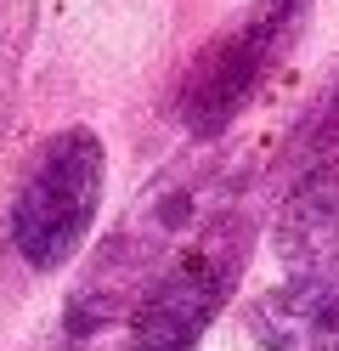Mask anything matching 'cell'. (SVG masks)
<instances>
[{"label":"cell","mask_w":339,"mask_h":351,"mask_svg":"<svg viewBox=\"0 0 339 351\" xmlns=\"http://www.w3.org/2000/svg\"><path fill=\"white\" fill-rule=\"evenodd\" d=\"M29 40H34V0H0V130H6L12 102H17Z\"/></svg>","instance_id":"7"},{"label":"cell","mask_w":339,"mask_h":351,"mask_svg":"<svg viewBox=\"0 0 339 351\" xmlns=\"http://www.w3.org/2000/svg\"><path fill=\"white\" fill-rule=\"evenodd\" d=\"M266 12H271V17H283V23L294 29V23H300V12H305V0H266Z\"/></svg>","instance_id":"8"},{"label":"cell","mask_w":339,"mask_h":351,"mask_svg":"<svg viewBox=\"0 0 339 351\" xmlns=\"http://www.w3.org/2000/svg\"><path fill=\"white\" fill-rule=\"evenodd\" d=\"M243 250H249V227L238 210H226L210 232L192 238L147 283L119 351H192L203 340V328L221 317V306L232 300L238 278H243Z\"/></svg>","instance_id":"3"},{"label":"cell","mask_w":339,"mask_h":351,"mask_svg":"<svg viewBox=\"0 0 339 351\" xmlns=\"http://www.w3.org/2000/svg\"><path fill=\"white\" fill-rule=\"evenodd\" d=\"M271 250L288 278H339V153L300 176V187L283 199Z\"/></svg>","instance_id":"5"},{"label":"cell","mask_w":339,"mask_h":351,"mask_svg":"<svg viewBox=\"0 0 339 351\" xmlns=\"http://www.w3.org/2000/svg\"><path fill=\"white\" fill-rule=\"evenodd\" d=\"M260 351H339V278H283L249 306Z\"/></svg>","instance_id":"6"},{"label":"cell","mask_w":339,"mask_h":351,"mask_svg":"<svg viewBox=\"0 0 339 351\" xmlns=\"http://www.w3.org/2000/svg\"><path fill=\"white\" fill-rule=\"evenodd\" d=\"M238 176L221 159H181L170 165L158 182L136 199V210L125 215V227L97 250V261L85 267V278L68 295L62 312V335L68 340H90L113 328L119 317L136 312V300L147 295V283L170 267V261L203 238L226 210H232Z\"/></svg>","instance_id":"1"},{"label":"cell","mask_w":339,"mask_h":351,"mask_svg":"<svg viewBox=\"0 0 339 351\" xmlns=\"http://www.w3.org/2000/svg\"><path fill=\"white\" fill-rule=\"evenodd\" d=\"M283 40H288V23L260 6L249 23L226 29L221 40H210V46L198 51V62L187 69L181 97H175V119L187 125V136L215 142L221 130L255 102V91L266 85L271 62L283 51Z\"/></svg>","instance_id":"4"},{"label":"cell","mask_w":339,"mask_h":351,"mask_svg":"<svg viewBox=\"0 0 339 351\" xmlns=\"http://www.w3.org/2000/svg\"><path fill=\"white\" fill-rule=\"evenodd\" d=\"M108 187V147L90 125L51 130L12 193V250L29 272H62L85 250Z\"/></svg>","instance_id":"2"},{"label":"cell","mask_w":339,"mask_h":351,"mask_svg":"<svg viewBox=\"0 0 339 351\" xmlns=\"http://www.w3.org/2000/svg\"><path fill=\"white\" fill-rule=\"evenodd\" d=\"M334 114H339V97H334Z\"/></svg>","instance_id":"9"}]
</instances>
